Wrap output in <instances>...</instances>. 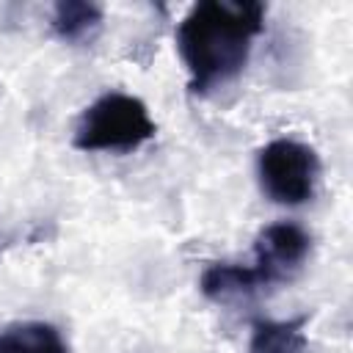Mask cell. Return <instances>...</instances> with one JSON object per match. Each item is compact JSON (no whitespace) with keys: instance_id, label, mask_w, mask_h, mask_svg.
<instances>
[{"instance_id":"cell-1","label":"cell","mask_w":353,"mask_h":353,"mask_svg":"<svg viewBox=\"0 0 353 353\" xmlns=\"http://www.w3.org/2000/svg\"><path fill=\"white\" fill-rule=\"evenodd\" d=\"M259 0H204L176 25V50L190 72V91L207 94L234 80L262 33Z\"/></svg>"},{"instance_id":"cell-2","label":"cell","mask_w":353,"mask_h":353,"mask_svg":"<svg viewBox=\"0 0 353 353\" xmlns=\"http://www.w3.org/2000/svg\"><path fill=\"white\" fill-rule=\"evenodd\" d=\"M154 132L157 124L138 97L108 91L80 113L72 143L80 152H132Z\"/></svg>"},{"instance_id":"cell-3","label":"cell","mask_w":353,"mask_h":353,"mask_svg":"<svg viewBox=\"0 0 353 353\" xmlns=\"http://www.w3.org/2000/svg\"><path fill=\"white\" fill-rule=\"evenodd\" d=\"M256 171L268 199H273L276 204L295 207L314 196L320 179V157L309 143L276 138L262 146Z\"/></svg>"},{"instance_id":"cell-4","label":"cell","mask_w":353,"mask_h":353,"mask_svg":"<svg viewBox=\"0 0 353 353\" xmlns=\"http://www.w3.org/2000/svg\"><path fill=\"white\" fill-rule=\"evenodd\" d=\"M309 251H312V237L303 226L292 221H279L265 226L254 243V256H256L254 270L259 273L262 287L292 279V273L306 262Z\"/></svg>"},{"instance_id":"cell-5","label":"cell","mask_w":353,"mask_h":353,"mask_svg":"<svg viewBox=\"0 0 353 353\" xmlns=\"http://www.w3.org/2000/svg\"><path fill=\"white\" fill-rule=\"evenodd\" d=\"M201 295L210 301H232L237 295H251L262 287L259 273L248 265H234V262H215L201 273Z\"/></svg>"},{"instance_id":"cell-6","label":"cell","mask_w":353,"mask_h":353,"mask_svg":"<svg viewBox=\"0 0 353 353\" xmlns=\"http://www.w3.org/2000/svg\"><path fill=\"white\" fill-rule=\"evenodd\" d=\"M306 317L295 320H256L248 342V353H303L306 350Z\"/></svg>"},{"instance_id":"cell-7","label":"cell","mask_w":353,"mask_h":353,"mask_svg":"<svg viewBox=\"0 0 353 353\" xmlns=\"http://www.w3.org/2000/svg\"><path fill=\"white\" fill-rule=\"evenodd\" d=\"M0 353H66V342L55 325L28 320L0 331Z\"/></svg>"},{"instance_id":"cell-8","label":"cell","mask_w":353,"mask_h":353,"mask_svg":"<svg viewBox=\"0 0 353 353\" xmlns=\"http://www.w3.org/2000/svg\"><path fill=\"white\" fill-rule=\"evenodd\" d=\"M52 33L63 41H83L102 25V8L85 0H61L52 6L50 17Z\"/></svg>"}]
</instances>
